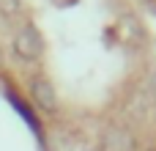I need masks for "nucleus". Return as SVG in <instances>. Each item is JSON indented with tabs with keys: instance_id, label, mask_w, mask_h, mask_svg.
Masks as SVG:
<instances>
[{
	"instance_id": "f257e3e1",
	"label": "nucleus",
	"mask_w": 156,
	"mask_h": 151,
	"mask_svg": "<svg viewBox=\"0 0 156 151\" xmlns=\"http://www.w3.org/2000/svg\"><path fill=\"white\" fill-rule=\"evenodd\" d=\"M14 50H16L22 58H36V55L41 52V39H38V33H36L33 28H25V30L16 36Z\"/></svg>"
},
{
	"instance_id": "f03ea898",
	"label": "nucleus",
	"mask_w": 156,
	"mask_h": 151,
	"mask_svg": "<svg viewBox=\"0 0 156 151\" xmlns=\"http://www.w3.org/2000/svg\"><path fill=\"white\" fill-rule=\"evenodd\" d=\"M104 151H132V140L121 129H112L104 140Z\"/></svg>"
},
{
	"instance_id": "7ed1b4c3",
	"label": "nucleus",
	"mask_w": 156,
	"mask_h": 151,
	"mask_svg": "<svg viewBox=\"0 0 156 151\" xmlns=\"http://www.w3.org/2000/svg\"><path fill=\"white\" fill-rule=\"evenodd\" d=\"M33 94H36V102H38L41 107H52V105H55L52 88H49L44 80H36V85H33Z\"/></svg>"
},
{
	"instance_id": "20e7f679",
	"label": "nucleus",
	"mask_w": 156,
	"mask_h": 151,
	"mask_svg": "<svg viewBox=\"0 0 156 151\" xmlns=\"http://www.w3.org/2000/svg\"><path fill=\"white\" fill-rule=\"evenodd\" d=\"M16 3H19V0H0V11H5V14H8V11H14V8H16Z\"/></svg>"
}]
</instances>
